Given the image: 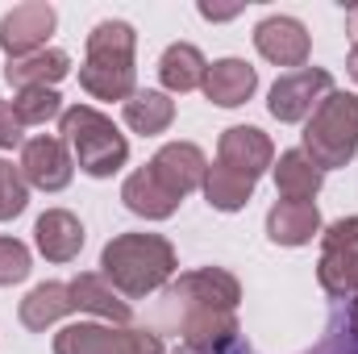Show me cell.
I'll use <instances>...</instances> for the list:
<instances>
[{"mask_svg":"<svg viewBox=\"0 0 358 354\" xmlns=\"http://www.w3.org/2000/svg\"><path fill=\"white\" fill-rule=\"evenodd\" d=\"M104 279L121 292V296H150L159 292L171 275H176V246L163 234H117L104 250H100Z\"/></svg>","mask_w":358,"mask_h":354,"instance_id":"cell-1","label":"cell"},{"mask_svg":"<svg viewBox=\"0 0 358 354\" xmlns=\"http://www.w3.org/2000/svg\"><path fill=\"white\" fill-rule=\"evenodd\" d=\"M134 50H138V34L129 21H100L88 34V55L80 67V88L96 100H129L134 96Z\"/></svg>","mask_w":358,"mask_h":354,"instance_id":"cell-2","label":"cell"},{"mask_svg":"<svg viewBox=\"0 0 358 354\" xmlns=\"http://www.w3.org/2000/svg\"><path fill=\"white\" fill-rule=\"evenodd\" d=\"M59 129H63V142H67L71 159H76L80 171L92 176V179L117 176V171L125 167V159H129L125 134L113 125V117H104V113L92 108V104H71V108H63Z\"/></svg>","mask_w":358,"mask_h":354,"instance_id":"cell-3","label":"cell"},{"mask_svg":"<svg viewBox=\"0 0 358 354\" xmlns=\"http://www.w3.org/2000/svg\"><path fill=\"white\" fill-rule=\"evenodd\" d=\"M304 155L321 171L346 167L358 155V96L355 92L334 88L317 104V113L304 125Z\"/></svg>","mask_w":358,"mask_h":354,"instance_id":"cell-4","label":"cell"},{"mask_svg":"<svg viewBox=\"0 0 358 354\" xmlns=\"http://www.w3.org/2000/svg\"><path fill=\"white\" fill-rule=\"evenodd\" d=\"M55 354H163L159 334L146 330H113V325H67L55 334Z\"/></svg>","mask_w":358,"mask_h":354,"instance_id":"cell-5","label":"cell"},{"mask_svg":"<svg viewBox=\"0 0 358 354\" xmlns=\"http://www.w3.org/2000/svg\"><path fill=\"white\" fill-rule=\"evenodd\" d=\"M167 309H217V313H238L242 304V283L225 267H200L179 275L167 288Z\"/></svg>","mask_w":358,"mask_h":354,"instance_id":"cell-6","label":"cell"},{"mask_svg":"<svg viewBox=\"0 0 358 354\" xmlns=\"http://www.w3.org/2000/svg\"><path fill=\"white\" fill-rule=\"evenodd\" d=\"M329 92H334V76L325 67H300V71H287L271 84L267 108L275 121L296 125V121H308Z\"/></svg>","mask_w":358,"mask_h":354,"instance_id":"cell-7","label":"cell"},{"mask_svg":"<svg viewBox=\"0 0 358 354\" xmlns=\"http://www.w3.org/2000/svg\"><path fill=\"white\" fill-rule=\"evenodd\" d=\"M59 25V13L46 4V0H29V4H17L0 17V50L8 59H21V55H34V50H46V38L55 34Z\"/></svg>","mask_w":358,"mask_h":354,"instance_id":"cell-8","label":"cell"},{"mask_svg":"<svg viewBox=\"0 0 358 354\" xmlns=\"http://www.w3.org/2000/svg\"><path fill=\"white\" fill-rule=\"evenodd\" d=\"M21 176H25V183H34L42 192H63L76 176V159H71L63 138L38 134L21 146Z\"/></svg>","mask_w":358,"mask_h":354,"instance_id":"cell-9","label":"cell"},{"mask_svg":"<svg viewBox=\"0 0 358 354\" xmlns=\"http://www.w3.org/2000/svg\"><path fill=\"white\" fill-rule=\"evenodd\" d=\"M255 46H259V55L267 63H275V67H304L308 63V50H313L304 21L283 17V13L263 17L255 25Z\"/></svg>","mask_w":358,"mask_h":354,"instance_id":"cell-10","label":"cell"},{"mask_svg":"<svg viewBox=\"0 0 358 354\" xmlns=\"http://www.w3.org/2000/svg\"><path fill=\"white\" fill-rule=\"evenodd\" d=\"M179 313V338L192 354H221L238 342V317L217 309H171Z\"/></svg>","mask_w":358,"mask_h":354,"instance_id":"cell-11","label":"cell"},{"mask_svg":"<svg viewBox=\"0 0 358 354\" xmlns=\"http://www.w3.org/2000/svg\"><path fill=\"white\" fill-rule=\"evenodd\" d=\"M217 163L242 171V176L259 179L263 171L275 167V146L259 125H229L217 142Z\"/></svg>","mask_w":358,"mask_h":354,"instance_id":"cell-12","label":"cell"},{"mask_svg":"<svg viewBox=\"0 0 358 354\" xmlns=\"http://www.w3.org/2000/svg\"><path fill=\"white\" fill-rule=\"evenodd\" d=\"M146 167L163 179L179 200H183L187 192L204 187V176H208V159H204V150H200L196 142H167Z\"/></svg>","mask_w":358,"mask_h":354,"instance_id":"cell-13","label":"cell"},{"mask_svg":"<svg viewBox=\"0 0 358 354\" xmlns=\"http://www.w3.org/2000/svg\"><path fill=\"white\" fill-rule=\"evenodd\" d=\"M34 242H38L42 259H50V263H71V259H80V250H84V225H80V217L67 213V208H46V213L38 217V225H34Z\"/></svg>","mask_w":358,"mask_h":354,"instance_id":"cell-14","label":"cell"},{"mask_svg":"<svg viewBox=\"0 0 358 354\" xmlns=\"http://www.w3.org/2000/svg\"><path fill=\"white\" fill-rule=\"evenodd\" d=\"M321 234V213L313 200H275L267 213V238L275 246H308Z\"/></svg>","mask_w":358,"mask_h":354,"instance_id":"cell-15","label":"cell"},{"mask_svg":"<svg viewBox=\"0 0 358 354\" xmlns=\"http://www.w3.org/2000/svg\"><path fill=\"white\" fill-rule=\"evenodd\" d=\"M204 96L213 100V104H221V108H238V104H246L255 88H259V71L246 63V59H217V63H208V71H204Z\"/></svg>","mask_w":358,"mask_h":354,"instance_id":"cell-16","label":"cell"},{"mask_svg":"<svg viewBox=\"0 0 358 354\" xmlns=\"http://www.w3.org/2000/svg\"><path fill=\"white\" fill-rule=\"evenodd\" d=\"M121 200H125L129 213H138V217H146V221H167V217L179 208V196L155 176L150 167H138L134 176L125 179Z\"/></svg>","mask_w":358,"mask_h":354,"instance_id":"cell-17","label":"cell"},{"mask_svg":"<svg viewBox=\"0 0 358 354\" xmlns=\"http://www.w3.org/2000/svg\"><path fill=\"white\" fill-rule=\"evenodd\" d=\"M67 71H71V59H67V50H55V46H46V50L21 55V59H8V67H4V80H8L17 92H29V88H55V84H59Z\"/></svg>","mask_w":358,"mask_h":354,"instance_id":"cell-18","label":"cell"},{"mask_svg":"<svg viewBox=\"0 0 358 354\" xmlns=\"http://www.w3.org/2000/svg\"><path fill=\"white\" fill-rule=\"evenodd\" d=\"M67 288H71V304H76V309L96 313V317H108V321H117V325H125V321H129V313H134V309L117 296V288H113L104 275L84 271V275H76Z\"/></svg>","mask_w":358,"mask_h":354,"instance_id":"cell-19","label":"cell"},{"mask_svg":"<svg viewBox=\"0 0 358 354\" xmlns=\"http://www.w3.org/2000/svg\"><path fill=\"white\" fill-rule=\"evenodd\" d=\"M67 313H76V304H71V288H67V283H55V279L38 283V288L21 300V325L34 330V334L50 330V325L63 321Z\"/></svg>","mask_w":358,"mask_h":354,"instance_id":"cell-20","label":"cell"},{"mask_svg":"<svg viewBox=\"0 0 358 354\" xmlns=\"http://www.w3.org/2000/svg\"><path fill=\"white\" fill-rule=\"evenodd\" d=\"M271 171H275V187H279L283 200H313L325 183V171L304 150H283Z\"/></svg>","mask_w":358,"mask_h":354,"instance_id":"cell-21","label":"cell"},{"mask_svg":"<svg viewBox=\"0 0 358 354\" xmlns=\"http://www.w3.org/2000/svg\"><path fill=\"white\" fill-rule=\"evenodd\" d=\"M171 121H176V100H171L167 92L142 88L125 100V125H129L134 134H142V138L171 129Z\"/></svg>","mask_w":358,"mask_h":354,"instance_id":"cell-22","label":"cell"},{"mask_svg":"<svg viewBox=\"0 0 358 354\" xmlns=\"http://www.w3.org/2000/svg\"><path fill=\"white\" fill-rule=\"evenodd\" d=\"M204 71H208V63H204V55H200L192 42H171V46L163 50V59H159V80H163L167 92L200 88V84H204Z\"/></svg>","mask_w":358,"mask_h":354,"instance_id":"cell-23","label":"cell"},{"mask_svg":"<svg viewBox=\"0 0 358 354\" xmlns=\"http://www.w3.org/2000/svg\"><path fill=\"white\" fill-rule=\"evenodd\" d=\"M255 183H259V179L242 176V171H234V167H225V163H213L208 176H204V200H208L217 213H238V208L250 204Z\"/></svg>","mask_w":358,"mask_h":354,"instance_id":"cell-24","label":"cell"},{"mask_svg":"<svg viewBox=\"0 0 358 354\" xmlns=\"http://www.w3.org/2000/svg\"><path fill=\"white\" fill-rule=\"evenodd\" d=\"M317 279L329 296H346L358 300V250H342V255H321L317 263Z\"/></svg>","mask_w":358,"mask_h":354,"instance_id":"cell-25","label":"cell"},{"mask_svg":"<svg viewBox=\"0 0 358 354\" xmlns=\"http://www.w3.org/2000/svg\"><path fill=\"white\" fill-rule=\"evenodd\" d=\"M13 113L21 117V125H46V121L63 117V96H59L55 88L17 92V100H13Z\"/></svg>","mask_w":358,"mask_h":354,"instance_id":"cell-26","label":"cell"},{"mask_svg":"<svg viewBox=\"0 0 358 354\" xmlns=\"http://www.w3.org/2000/svg\"><path fill=\"white\" fill-rule=\"evenodd\" d=\"M29 204V183L21 176V167H13L8 159H0V221L21 217Z\"/></svg>","mask_w":358,"mask_h":354,"instance_id":"cell-27","label":"cell"},{"mask_svg":"<svg viewBox=\"0 0 358 354\" xmlns=\"http://www.w3.org/2000/svg\"><path fill=\"white\" fill-rule=\"evenodd\" d=\"M29 275V246L17 238H0V288L21 283Z\"/></svg>","mask_w":358,"mask_h":354,"instance_id":"cell-28","label":"cell"},{"mask_svg":"<svg viewBox=\"0 0 358 354\" xmlns=\"http://www.w3.org/2000/svg\"><path fill=\"white\" fill-rule=\"evenodd\" d=\"M321 242H325V255H342V250H358V217H342V221L325 225Z\"/></svg>","mask_w":358,"mask_h":354,"instance_id":"cell-29","label":"cell"},{"mask_svg":"<svg viewBox=\"0 0 358 354\" xmlns=\"http://www.w3.org/2000/svg\"><path fill=\"white\" fill-rule=\"evenodd\" d=\"M21 129H25V125H21V117L13 113V104H4V100H0V150L21 146V138H25Z\"/></svg>","mask_w":358,"mask_h":354,"instance_id":"cell-30","label":"cell"},{"mask_svg":"<svg viewBox=\"0 0 358 354\" xmlns=\"http://www.w3.org/2000/svg\"><path fill=\"white\" fill-rule=\"evenodd\" d=\"M242 13V4H234V8H217V4H200V17H208V21H229V17H238Z\"/></svg>","mask_w":358,"mask_h":354,"instance_id":"cell-31","label":"cell"},{"mask_svg":"<svg viewBox=\"0 0 358 354\" xmlns=\"http://www.w3.org/2000/svg\"><path fill=\"white\" fill-rule=\"evenodd\" d=\"M346 34L355 38V46H358V4H350V8H346Z\"/></svg>","mask_w":358,"mask_h":354,"instance_id":"cell-32","label":"cell"},{"mask_svg":"<svg viewBox=\"0 0 358 354\" xmlns=\"http://www.w3.org/2000/svg\"><path fill=\"white\" fill-rule=\"evenodd\" d=\"M346 321H350V330L358 334V300H350V309H346Z\"/></svg>","mask_w":358,"mask_h":354,"instance_id":"cell-33","label":"cell"},{"mask_svg":"<svg viewBox=\"0 0 358 354\" xmlns=\"http://www.w3.org/2000/svg\"><path fill=\"white\" fill-rule=\"evenodd\" d=\"M346 67H350V80L358 84V46L350 50V59H346Z\"/></svg>","mask_w":358,"mask_h":354,"instance_id":"cell-34","label":"cell"}]
</instances>
